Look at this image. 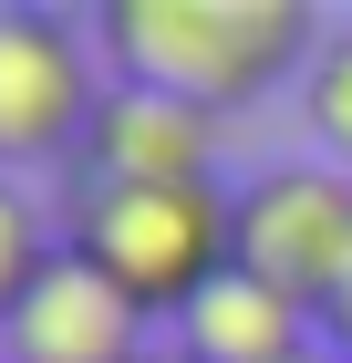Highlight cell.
<instances>
[{
  "label": "cell",
  "instance_id": "6da1fadb",
  "mask_svg": "<svg viewBox=\"0 0 352 363\" xmlns=\"http://www.w3.org/2000/svg\"><path fill=\"white\" fill-rule=\"evenodd\" d=\"M93 52L114 62V84H156L176 104L239 114L270 84L311 73L322 21H311V0H104Z\"/></svg>",
  "mask_w": 352,
  "mask_h": 363
},
{
  "label": "cell",
  "instance_id": "7a4b0ae2",
  "mask_svg": "<svg viewBox=\"0 0 352 363\" xmlns=\"http://www.w3.org/2000/svg\"><path fill=\"white\" fill-rule=\"evenodd\" d=\"M62 239H73L145 322L176 333L217 280L239 270V187H228V177H187V187H73Z\"/></svg>",
  "mask_w": 352,
  "mask_h": 363
},
{
  "label": "cell",
  "instance_id": "3957f363",
  "mask_svg": "<svg viewBox=\"0 0 352 363\" xmlns=\"http://www.w3.org/2000/svg\"><path fill=\"white\" fill-rule=\"evenodd\" d=\"M239 270L290 291L300 311H331L352 280V167L331 156H270L239 177Z\"/></svg>",
  "mask_w": 352,
  "mask_h": 363
},
{
  "label": "cell",
  "instance_id": "277c9868",
  "mask_svg": "<svg viewBox=\"0 0 352 363\" xmlns=\"http://www.w3.org/2000/svg\"><path fill=\"white\" fill-rule=\"evenodd\" d=\"M93 31L42 11V0H0V177L21 167H73L83 125H93Z\"/></svg>",
  "mask_w": 352,
  "mask_h": 363
},
{
  "label": "cell",
  "instance_id": "5b68a950",
  "mask_svg": "<svg viewBox=\"0 0 352 363\" xmlns=\"http://www.w3.org/2000/svg\"><path fill=\"white\" fill-rule=\"evenodd\" d=\"M217 135L228 114L176 104L156 84H104L93 125L73 145V187H187V177H217Z\"/></svg>",
  "mask_w": 352,
  "mask_h": 363
},
{
  "label": "cell",
  "instance_id": "8992f818",
  "mask_svg": "<svg viewBox=\"0 0 352 363\" xmlns=\"http://www.w3.org/2000/svg\"><path fill=\"white\" fill-rule=\"evenodd\" d=\"M156 322H145L125 291H114L93 259L62 239L52 270L21 291V311L0 322V363H156Z\"/></svg>",
  "mask_w": 352,
  "mask_h": 363
},
{
  "label": "cell",
  "instance_id": "52a82bcc",
  "mask_svg": "<svg viewBox=\"0 0 352 363\" xmlns=\"http://www.w3.org/2000/svg\"><path fill=\"white\" fill-rule=\"evenodd\" d=\"M176 353L187 363H322V311H300L290 291L228 270L208 301L176 322Z\"/></svg>",
  "mask_w": 352,
  "mask_h": 363
},
{
  "label": "cell",
  "instance_id": "ba28073f",
  "mask_svg": "<svg viewBox=\"0 0 352 363\" xmlns=\"http://www.w3.org/2000/svg\"><path fill=\"white\" fill-rule=\"evenodd\" d=\"M300 114H311V156L352 167V21L322 31V52H311V73H300Z\"/></svg>",
  "mask_w": 352,
  "mask_h": 363
},
{
  "label": "cell",
  "instance_id": "9c48e42d",
  "mask_svg": "<svg viewBox=\"0 0 352 363\" xmlns=\"http://www.w3.org/2000/svg\"><path fill=\"white\" fill-rule=\"evenodd\" d=\"M52 218H42V197L21 187V177H0V322H11V311H21V291L42 270H52Z\"/></svg>",
  "mask_w": 352,
  "mask_h": 363
},
{
  "label": "cell",
  "instance_id": "30bf717a",
  "mask_svg": "<svg viewBox=\"0 0 352 363\" xmlns=\"http://www.w3.org/2000/svg\"><path fill=\"white\" fill-rule=\"evenodd\" d=\"M322 353H331V363H352V280L331 291V311H322Z\"/></svg>",
  "mask_w": 352,
  "mask_h": 363
},
{
  "label": "cell",
  "instance_id": "8fae6325",
  "mask_svg": "<svg viewBox=\"0 0 352 363\" xmlns=\"http://www.w3.org/2000/svg\"><path fill=\"white\" fill-rule=\"evenodd\" d=\"M156 363H187V353H176V342H156Z\"/></svg>",
  "mask_w": 352,
  "mask_h": 363
},
{
  "label": "cell",
  "instance_id": "7c38bea8",
  "mask_svg": "<svg viewBox=\"0 0 352 363\" xmlns=\"http://www.w3.org/2000/svg\"><path fill=\"white\" fill-rule=\"evenodd\" d=\"M322 363H331V353H322Z\"/></svg>",
  "mask_w": 352,
  "mask_h": 363
}]
</instances>
